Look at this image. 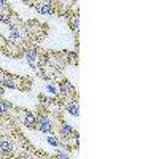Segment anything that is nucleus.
<instances>
[{"label": "nucleus", "instance_id": "obj_1", "mask_svg": "<svg viewBox=\"0 0 159 159\" xmlns=\"http://www.w3.org/2000/svg\"><path fill=\"white\" fill-rule=\"evenodd\" d=\"M0 83H2L5 88H10V89L29 91V86H24V80H21L19 76H15V75H8L5 72L0 75Z\"/></svg>", "mask_w": 159, "mask_h": 159}, {"label": "nucleus", "instance_id": "obj_2", "mask_svg": "<svg viewBox=\"0 0 159 159\" xmlns=\"http://www.w3.org/2000/svg\"><path fill=\"white\" fill-rule=\"evenodd\" d=\"M37 129L43 134H52L54 127H52V121L48 118L46 111H42L40 115H37Z\"/></svg>", "mask_w": 159, "mask_h": 159}, {"label": "nucleus", "instance_id": "obj_3", "mask_svg": "<svg viewBox=\"0 0 159 159\" xmlns=\"http://www.w3.org/2000/svg\"><path fill=\"white\" fill-rule=\"evenodd\" d=\"M19 113V118H21V123L29 127V129H37V115L29 111V110H16Z\"/></svg>", "mask_w": 159, "mask_h": 159}, {"label": "nucleus", "instance_id": "obj_4", "mask_svg": "<svg viewBox=\"0 0 159 159\" xmlns=\"http://www.w3.org/2000/svg\"><path fill=\"white\" fill-rule=\"evenodd\" d=\"M62 97V96H61ZM64 99V108L67 110L72 116H80V103H78V99L75 97H62Z\"/></svg>", "mask_w": 159, "mask_h": 159}, {"label": "nucleus", "instance_id": "obj_5", "mask_svg": "<svg viewBox=\"0 0 159 159\" xmlns=\"http://www.w3.org/2000/svg\"><path fill=\"white\" fill-rule=\"evenodd\" d=\"M59 88H61V96L62 97H70V96H75L76 94V91H75V86L69 81V80H65V78H61L59 80Z\"/></svg>", "mask_w": 159, "mask_h": 159}, {"label": "nucleus", "instance_id": "obj_6", "mask_svg": "<svg viewBox=\"0 0 159 159\" xmlns=\"http://www.w3.org/2000/svg\"><path fill=\"white\" fill-rule=\"evenodd\" d=\"M37 11L42 13V15H54L56 13V7L52 3V0H42L40 3L35 5Z\"/></svg>", "mask_w": 159, "mask_h": 159}, {"label": "nucleus", "instance_id": "obj_7", "mask_svg": "<svg viewBox=\"0 0 159 159\" xmlns=\"http://www.w3.org/2000/svg\"><path fill=\"white\" fill-rule=\"evenodd\" d=\"M13 148H15V145H13V140L10 137H0V153L8 156L13 153Z\"/></svg>", "mask_w": 159, "mask_h": 159}, {"label": "nucleus", "instance_id": "obj_8", "mask_svg": "<svg viewBox=\"0 0 159 159\" xmlns=\"http://www.w3.org/2000/svg\"><path fill=\"white\" fill-rule=\"evenodd\" d=\"M38 56H40V52L37 51V48H34V46H29V48H24V57L27 59L29 62H30V61L37 62V61H38Z\"/></svg>", "mask_w": 159, "mask_h": 159}, {"label": "nucleus", "instance_id": "obj_9", "mask_svg": "<svg viewBox=\"0 0 159 159\" xmlns=\"http://www.w3.org/2000/svg\"><path fill=\"white\" fill-rule=\"evenodd\" d=\"M69 24H70V29L75 32V34H78V29H80V16H78V13L75 11H72V15H70V18H69Z\"/></svg>", "mask_w": 159, "mask_h": 159}, {"label": "nucleus", "instance_id": "obj_10", "mask_svg": "<svg viewBox=\"0 0 159 159\" xmlns=\"http://www.w3.org/2000/svg\"><path fill=\"white\" fill-rule=\"evenodd\" d=\"M13 108V105L8 102V100H3V99H0V115L5 116L7 113H10V110Z\"/></svg>", "mask_w": 159, "mask_h": 159}, {"label": "nucleus", "instance_id": "obj_11", "mask_svg": "<svg viewBox=\"0 0 159 159\" xmlns=\"http://www.w3.org/2000/svg\"><path fill=\"white\" fill-rule=\"evenodd\" d=\"M48 92H49V94H54V96H61V92L56 89V86H52V84H48Z\"/></svg>", "mask_w": 159, "mask_h": 159}, {"label": "nucleus", "instance_id": "obj_12", "mask_svg": "<svg viewBox=\"0 0 159 159\" xmlns=\"http://www.w3.org/2000/svg\"><path fill=\"white\" fill-rule=\"evenodd\" d=\"M56 157H62V159H67V157H70V154H69L67 151H61V150H59V153L56 154Z\"/></svg>", "mask_w": 159, "mask_h": 159}, {"label": "nucleus", "instance_id": "obj_13", "mask_svg": "<svg viewBox=\"0 0 159 159\" xmlns=\"http://www.w3.org/2000/svg\"><path fill=\"white\" fill-rule=\"evenodd\" d=\"M7 10H8L7 0H0V11H7Z\"/></svg>", "mask_w": 159, "mask_h": 159}, {"label": "nucleus", "instance_id": "obj_14", "mask_svg": "<svg viewBox=\"0 0 159 159\" xmlns=\"http://www.w3.org/2000/svg\"><path fill=\"white\" fill-rule=\"evenodd\" d=\"M48 142L52 145V147H59V142H57L54 137H48Z\"/></svg>", "mask_w": 159, "mask_h": 159}, {"label": "nucleus", "instance_id": "obj_15", "mask_svg": "<svg viewBox=\"0 0 159 159\" xmlns=\"http://www.w3.org/2000/svg\"><path fill=\"white\" fill-rule=\"evenodd\" d=\"M3 92H5V86H3L2 83H0V97L3 96Z\"/></svg>", "mask_w": 159, "mask_h": 159}, {"label": "nucleus", "instance_id": "obj_16", "mask_svg": "<svg viewBox=\"0 0 159 159\" xmlns=\"http://www.w3.org/2000/svg\"><path fill=\"white\" fill-rule=\"evenodd\" d=\"M2 118H3V116L0 115V127H2V123H3V119H2Z\"/></svg>", "mask_w": 159, "mask_h": 159}]
</instances>
